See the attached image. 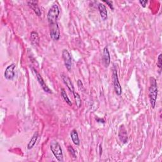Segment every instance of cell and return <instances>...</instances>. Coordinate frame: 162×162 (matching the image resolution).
<instances>
[{"label": "cell", "mask_w": 162, "mask_h": 162, "mask_svg": "<svg viewBox=\"0 0 162 162\" xmlns=\"http://www.w3.org/2000/svg\"><path fill=\"white\" fill-rule=\"evenodd\" d=\"M60 14V9L57 4H54L48 12V20L49 26L50 36L54 41H58L60 38V32L58 24V18Z\"/></svg>", "instance_id": "obj_1"}, {"label": "cell", "mask_w": 162, "mask_h": 162, "mask_svg": "<svg viewBox=\"0 0 162 162\" xmlns=\"http://www.w3.org/2000/svg\"><path fill=\"white\" fill-rule=\"evenodd\" d=\"M150 86L149 87V99L151 107L154 108L158 96V84L156 79H154V77H150Z\"/></svg>", "instance_id": "obj_2"}, {"label": "cell", "mask_w": 162, "mask_h": 162, "mask_svg": "<svg viewBox=\"0 0 162 162\" xmlns=\"http://www.w3.org/2000/svg\"><path fill=\"white\" fill-rule=\"evenodd\" d=\"M50 149L58 161L62 162L63 161V151L60 144L56 141H52L50 144Z\"/></svg>", "instance_id": "obj_3"}, {"label": "cell", "mask_w": 162, "mask_h": 162, "mask_svg": "<svg viewBox=\"0 0 162 162\" xmlns=\"http://www.w3.org/2000/svg\"><path fill=\"white\" fill-rule=\"evenodd\" d=\"M112 80H113V84L114 90L115 91V93L118 96H120L122 94V89L121 85L119 82V77H118L117 70L115 65L113 66V67L112 69Z\"/></svg>", "instance_id": "obj_4"}, {"label": "cell", "mask_w": 162, "mask_h": 162, "mask_svg": "<svg viewBox=\"0 0 162 162\" xmlns=\"http://www.w3.org/2000/svg\"><path fill=\"white\" fill-rule=\"evenodd\" d=\"M62 58L63 59L64 64L65 65L66 69L68 71L70 72L72 70V56L70 53L67 49H63L62 51Z\"/></svg>", "instance_id": "obj_5"}, {"label": "cell", "mask_w": 162, "mask_h": 162, "mask_svg": "<svg viewBox=\"0 0 162 162\" xmlns=\"http://www.w3.org/2000/svg\"><path fill=\"white\" fill-rule=\"evenodd\" d=\"M32 72L34 74V76L36 77V79H37V80H38L39 84L41 85V87L42 88V89L45 91L46 93H50V94L52 93V91H51V90L47 86V85L46 84V83L45 82V80H43L42 77H41V76L39 74V73L38 72V71H37L34 68H32Z\"/></svg>", "instance_id": "obj_6"}, {"label": "cell", "mask_w": 162, "mask_h": 162, "mask_svg": "<svg viewBox=\"0 0 162 162\" xmlns=\"http://www.w3.org/2000/svg\"><path fill=\"white\" fill-rule=\"evenodd\" d=\"M15 69V65L14 63H12L7 67L4 73L5 77L7 80H12L15 77V71H14Z\"/></svg>", "instance_id": "obj_7"}, {"label": "cell", "mask_w": 162, "mask_h": 162, "mask_svg": "<svg viewBox=\"0 0 162 162\" xmlns=\"http://www.w3.org/2000/svg\"><path fill=\"white\" fill-rule=\"evenodd\" d=\"M61 77H62V80L63 81L64 84L66 85V86H67V87L69 89V90L73 94L74 93V87H73V85L71 81V79L67 76L64 74V73H62V74H61Z\"/></svg>", "instance_id": "obj_8"}, {"label": "cell", "mask_w": 162, "mask_h": 162, "mask_svg": "<svg viewBox=\"0 0 162 162\" xmlns=\"http://www.w3.org/2000/svg\"><path fill=\"white\" fill-rule=\"evenodd\" d=\"M102 61L105 67H108L110 63V56L109 50L107 47H105L103 51V56H102Z\"/></svg>", "instance_id": "obj_9"}, {"label": "cell", "mask_w": 162, "mask_h": 162, "mask_svg": "<svg viewBox=\"0 0 162 162\" xmlns=\"http://www.w3.org/2000/svg\"><path fill=\"white\" fill-rule=\"evenodd\" d=\"M98 10L101 19L103 21H106L108 19V12L106 6L104 4L102 3L99 4Z\"/></svg>", "instance_id": "obj_10"}, {"label": "cell", "mask_w": 162, "mask_h": 162, "mask_svg": "<svg viewBox=\"0 0 162 162\" xmlns=\"http://www.w3.org/2000/svg\"><path fill=\"white\" fill-rule=\"evenodd\" d=\"M28 5L31 7V8L34 12V13L36 14V15L38 17H40L41 15V9L38 5V2L35 1H29L27 2Z\"/></svg>", "instance_id": "obj_11"}, {"label": "cell", "mask_w": 162, "mask_h": 162, "mask_svg": "<svg viewBox=\"0 0 162 162\" xmlns=\"http://www.w3.org/2000/svg\"><path fill=\"white\" fill-rule=\"evenodd\" d=\"M119 138L120 139V141L123 143H126L127 142L128 140V137H127V131L126 129L124 128L123 126H121L120 127V130H119Z\"/></svg>", "instance_id": "obj_12"}, {"label": "cell", "mask_w": 162, "mask_h": 162, "mask_svg": "<svg viewBox=\"0 0 162 162\" xmlns=\"http://www.w3.org/2000/svg\"><path fill=\"white\" fill-rule=\"evenodd\" d=\"M38 137H39L38 132H35V133L34 134V135L32 136V137H31L30 141L29 142V143L27 144L28 150H31L33 148V147L34 146V145L35 144L37 141H38Z\"/></svg>", "instance_id": "obj_13"}, {"label": "cell", "mask_w": 162, "mask_h": 162, "mask_svg": "<svg viewBox=\"0 0 162 162\" xmlns=\"http://www.w3.org/2000/svg\"><path fill=\"white\" fill-rule=\"evenodd\" d=\"M31 41L32 45L34 46H38L39 44V37L38 34L35 31H32L31 34Z\"/></svg>", "instance_id": "obj_14"}, {"label": "cell", "mask_w": 162, "mask_h": 162, "mask_svg": "<svg viewBox=\"0 0 162 162\" xmlns=\"http://www.w3.org/2000/svg\"><path fill=\"white\" fill-rule=\"evenodd\" d=\"M70 137L72 139V141L73 143V144H76V146H79L80 144V140L79 137V134L76 130L73 129L70 132Z\"/></svg>", "instance_id": "obj_15"}, {"label": "cell", "mask_w": 162, "mask_h": 162, "mask_svg": "<svg viewBox=\"0 0 162 162\" xmlns=\"http://www.w3.org/2000/svg\"><path fill=\"white\" fill-rule=\"evenodd\" d=\"M61 96L63 98V100L67 103L69 105V106H72V101H70V100L69 99V98L68 97V95L66 93L65 90L63 89V88H61Z\"/></svg>", "instance_id": "obj_16"}, {"label": "cell", "mask_w": 162, "mask_h": 162, "mask_svg": "<svg viewBox=\"0 0 162 162\" xmlns=\"http://www.w3.org/2000/svg\"><path fill=\"white\" fill-rule=\"evenodd\" d=\"M73 96H74V99L76 101V104L77 106V108H80L82 105V100H81V98L80 96V95L77 93L74 92V93L73 94Z\"/></svg>", "instance_id": "obj_17"}, {"label": "cell", "mask_w": 162, "mask_h": 162, "mask_svg": "<svg viewBox=\"0 0 162 162\" xmlns=\"http://www.w3.org/2000/svg\"><path fill=\"white\" fill-rule=\"evenodd\" d=\"M68 151L69 152V153L70 154V155L73 158H77V155H76V152L75 151V150L73 148V147L72 146H69L68 147Z\"/></svg>", "instance_id": "obj_18"}, {"label": "cell", "mask_w": 162, "mask_h": 162, "mask_svg": "<svg viewBox=\"0 0 162 162\" xmlns=\"http://www.w3.org/2000/svg\"><path fill=\"white\" fill-rule=\"evenodd\" d=\"M77 86H78V87L79 89L81 91H85V88L84 87V84L82 82V80H77Z\"/></svg>", "instance_id": "obj_19"}, {"label": "cell", "mask_w": 162, "mask_h": 162, "mask_svg": "<svg viewBox=\"0 0 162 162\" xmlns=\"http://www.w3.org/2000/svg\"><path fill=\"white\" fill-rule=\"evenodd\" d=\"M161 56L162 55L161 54H160L158 57V59H157V66H158V67L160 69V72H161V66H162V64H161V60H162V59H161Z\"/></svg>", "instance_id": "obj_20"}, {"label": "cell", "mask_w": 162, "mask_h": 162, "mask_svg": "<svg viewBox=\"0 0 162 162\" xmlns=\"http://www.w3.org/2000/svg\"><path fill=\"white\" fill-rule=\"evenodd\" d=\"M105 3H106L108 6L110 8H111L112 10L114 9L113 8V2L112 1H104Z\"/></svg>", "instance_id": "obj_21"}, {"label": "cell", "mask_w": 162, "mask_h": 162, "mask_svg": "<svg viewBox=\"0 0 162 162\" xmlns=\"http://www.w3.org/2000/svg\"><path fill=\"white\" fill-rule=\"evenodd\" d=\"M139 3H140V5H141L143 7V8H145L146 5L148 4V2L147 1V0H145V1H141H141L139 2Z\"/></svg>", "instance_id": "obj_22"}, {"label": "cell", "mask_w": 162, "mask_h": 162, "mask_svg": "<svg viewBox=\"0 0 162 162\" xmlns=\"http://www.w3.org/2000/svg\"><path fill=\"white\" fill-rule=\"evenodd\" d=\"M96 121L99 123H105V120L103 119H99V118H97V119H96Z\"/></svg>", "instance_id": "obj_23"}]
</instances>
